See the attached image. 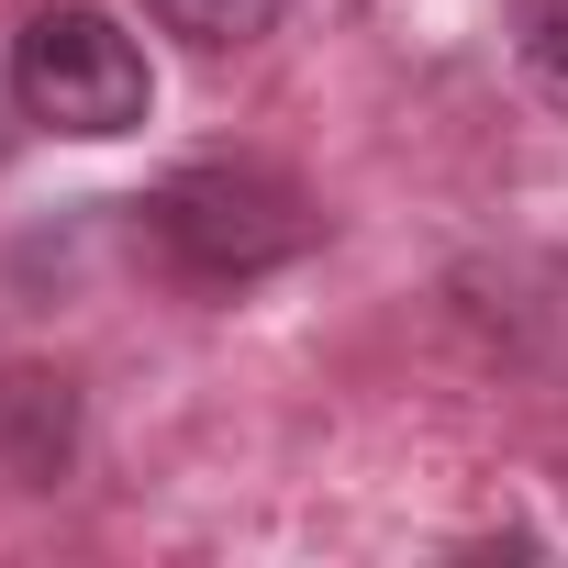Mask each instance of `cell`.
<instances>
[{"label":"cell","instance_id":"cell-2","mask_svg":"<svg viewBox=\"0 0 568 568\" xmlns=\"http://www.w3.org/2000/svg\"><path fill=\"white\" fill-rule=\"evenodd\" d=\"M12 101H23L34 123L101 145V134H134V123H145L156 79H145V45H134L112 12L57 0V12H34V23L12 34Z\"/></svg>","mask_w":568,"mask_h":568},{"label":"cell","instance_id":"cell-1","mask_svg":"<svg viewBox=\"0 0 568 568\" xmlns=\"http://www.w3.org/2000/svg\"><path fill=\"white\" fill-rule=\"evenodd\" d=\"M145 234L168 245L179 278L234 291V278H267V267H291L313 245V201L278 168H256V156H201V168H179L145 201Z\"/></svg>","mask_w":568,"mask_h":568},{"label":"cell","instance_id":"cell-4","mask_svg":"<svg viewBox=\"0 0 568 568\" xmlns=\"http://www.w3.org/2000/svg\"><path fill=\"white\" fill-rule=\"evenodd\" d=\"M145 12L168 34H190V45H256L278 23V0H145Z\"/></svg>","mask_w":568,"mask_h":568},{"label":"cell","instance_id":"cell-3","mask_svg":"<svg viewBox=\"0 0 568 568\" xmlns=\"http://www.w3.org/2000/svg\"><path fill=\"white\" fill-rule=\"evenodd\" d=\"M513 57H524V79L568 112V0H513Z\"/></svg>","mask_w":568,"mask_h":568}]
</instances>
